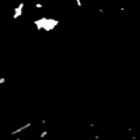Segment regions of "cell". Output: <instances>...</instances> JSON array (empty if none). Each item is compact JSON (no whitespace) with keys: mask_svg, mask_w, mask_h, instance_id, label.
Here are the masks:
<instances>
[{"mask_svg":"<svg viewBox=\"0 0 140 140\" xmlns=\"http://www.w3.org/2000/svg\"><path fill=\"white\" fill-rule=\"evenodd\" d=\"M24 7H25L24 1H21V3H18V4H17V7L14 8V13H13V18H14V20H17V18H20V17L23 16Z\"/></svg>","mask_w":140,"mask_h":140,"instance_id":"2","label":"cell"},{"mask_svg":"<svg viewBox=\"0 0 140 140\" xmlns=\"http://www.w3.org/2000/svg\"><path fill=\"white\" fill-rule=\"evenodd\" d=\"M74 1H76V4H77L79 7H81V6H83V1H81V0H74Z\"/></svg>","mask_w":140,"mask_h":140,"instance_id":"5","label":"cell"},{"mask_svg":"<svg viewBox=\"0 0 140 140\" xmlns=\"http://www.w3.org/2000/svg\"><path fill=\"white\" fill-rule=\"evenodd\" d=\"M48 133H49V130H43V132L39 134V139H45V137L48 136Z\"/></svg>","mask_w":140,"mask_h":140,"instance_id":"4","label":"cell"},{"mask_svg":"<svg viewBox=\"0 0 140 140\" xmlns=\"http://www.w3.org/2000/svg\"><path fill=\"white\" fill-rule=\"evenodd\" d=\"M4 83H6V77H1L0 79V84H4Z\"/></svg>","mask_w":140,"mask_h":140,"instance_id":"7","label":"cell"},{"mask_svg":"<svg viewBox=\"0 0 140 140\" xmlns=\"http://www.w3.org/2000/svg\"><path fill=\"white\" fill-rule=\"evenodd\" d=\"M35 8H38V10L42 8V4H41V3H37V4H35Z\"/></svg>","mask_w":140,"mask_h":140,"instance_id":"6","label":"cell"},{"mask_svg":"<svg viewBox=\"0 0 140 140\" xmlns=\"http://www.w3.org/2000/svg\"><path fill=\"white\" fill-rule=\"evenodd\" d=\"M31 126H32V123H31V122H28V123L23 125V126H20V128H17V129H14V130H11V136H16V134H18V133L24 132L25 129H30Z\"/></svg>","mask_w":140,"mask_h":140,"instance_id":"3","label":"cell"},{"mask_svg":"<svg viewBox=\"0 0 140 140\" xmlns=\"http://www.w3.org/2000/svg\"><path fill=\"white\" fill-rule=\"evenodd\" d=\"M34 25L37 27V30L52 31L59 25V21L56 18H50V17H41V18L34 20Z\"/></svg>","mask_w":140,"mask_h":140,"instance_id":"1","label":"cell"}]
</instances>
